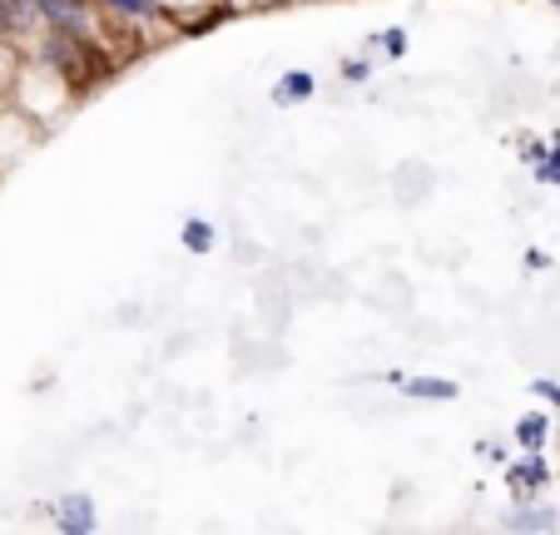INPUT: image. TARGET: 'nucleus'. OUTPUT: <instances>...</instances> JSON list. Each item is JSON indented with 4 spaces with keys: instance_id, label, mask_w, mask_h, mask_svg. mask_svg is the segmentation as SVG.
<instances>
[{
    "instance_id": "nucleus-1",
    "label": "nucleus",
    "mask_w": 560,
    "mask_h": 535,
    "mask_svg": "<svg viewBox=\"0 0 560 535\" xmlns=\"http://www.w3.org/2000/svg\"><path fill=\"white\" fill-rule=\"evenodd\" d=\"M55 525H60L65 535H90L95 531V496L70 491L60 505H55Z\"/></svg>"
},
{
    "instance_id": "nucleus-2",
    "label": "nucleus",
    "mask_w": 560,
    "mask_h": 535,
    "mask_svg": "<svg viewBox=\"0 0 560 535\" xmlns=\"http://www.w3.org/2000/svg\"><path fill=\"white\" fill-rule=\"evenodd\" d=\"M501 525H506V531H560V511L556 505H540V511L526 505V511H511Z\"/></svg>"
},
{
    "instance_id": "nucleus-3",
    "label": "nucleus",
    "mask_w": 560,
    "mask_h": 535,
    "mask_svg": "<svg viewBox=\"0 0 560 535\" xmlns=\"http://www.w3.org/2000/svg\"><path fill=\"white\" fill-rule=\"evenodd\" d=\"M402 392L417 402H456L462 397V387H456L452 377H412V382H402Z\"/></svg>"
},
{
    "instance_id": "nucleus-4",
    "label": "nucleus",
    "mask_w": 560,
    "mask_h": 535,
    "mask_svg": "<svg viewBox=\"0 0 560 535\" xmlns=\"http://www.w3.org/2000/svg\"><path fill=\"white\" fill-rule=\"evenodd\" d=\"M506 481H511V486H546V481H550V466L540 462V452H526L521 462L506 466Z\"/></svg>"
},
{
    "instance_id": "nucleus-5",
    "label": "nucleus",
    "mask_w": 560,
    "mask_h": 535,
    "mask_svg": "<svg viewBox=\"0 0 560 535\" xmlns=\"http://www.w3.org/2000/svg\"><path fill=\"white\" fill-rule=\"evenodd\" d=\"M546 427H550V421L540 417V411H530V417L516 421V441L526 446V452H540V446H546Z\"/></svg>"
},
{
    "instance_id": "nucleus-6",
    "label": "nucleus",
    "mask_w": 560,
    "mask_h": 535,
    "mask_svg": "<svg viewBox=\"0 0 560 535\" xmlns=\"http://www.w3.org/2000/svg\"><path fill=\"white\" fill-rule=\"evenodd\" d=\"M105 5L119 21H149V15H159V0H105Z\"/></svg>"
},
{
    "instance_id": "nucleus-7",
    "label": "nucleus",
    "mask_w": 560,
    "mask_h": 535,
    "mask_svg": "<svg viewBox=\"0 0 560 535\" xmlns=\"http://www.w3.org/2000/svg\"><path fill=\"white\" fill-rule=\"evenodd\" d=\"M184 248H189V253H209L213 248V223L209 219H189V223H184Z\"/></svg>"
},
{
    "instance_id": "nucleus-8",
    "label": "nucleus",
    "mask_w": 560,
    "mask_h": 535,
    "mask_svg": "<svg viewBox=\"0 0 560 535\" xmlns=\"http://www.w3.org/2000/svg\"><path fill=\"white\" fill-rule=\"evenodd\" d=\"M307 95H313V74H303V70L278 84V100H307Z\"/></svg>"
},
{
    "instance_id": "nucleus-9",
    "label": "nucleus",
    "mask_w": 560,
    "mask_h": 535,
    "mask_svg": "<svg viewBox=\"0 0 560 535\" xmlns=\"http://www.w3.org/2000/svg\"><path fill=\"white\" fill-rule=\"evenodd\" d=\"M382 45H387V55H407V35L402 31H387L382 35Z\"/></svg>"
},
{
    "instance_id": "nucleus-10",
    "label": "nucleus",
    "mask_w": 560,
    "mask_h": 535,
    "mask_svg": "<svg viewBox=\"0 0 560 535\" xmlns=\"http://www.w3.org/2000/svg\"><path fill=\"white\" fill-rule=\"evenodd\" d=\"M342 74H348V80H368L372 65L368 60H348V65H342Z\"/></svg>"
},
{
    "instance_id": "nucleus-11",
    "label": "nucleus",
    "mask_w": 560,
    "mask_h": 535,
    "mask_svg": "<svg viewBox=\"0 0 560 535\" xmlns=\"http://www.w3.org/2000/svg\"><path fill=\"white\" fill-rule=\"evenodd\" d=\"M530 387H536L546 402H556V407H560V387H556V382H530Z\"/></svg>"
}]
</instances>
